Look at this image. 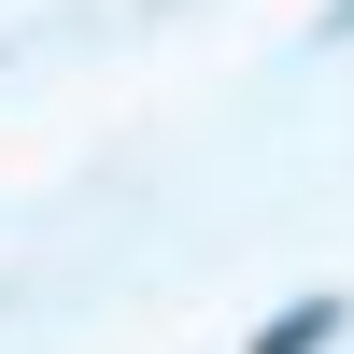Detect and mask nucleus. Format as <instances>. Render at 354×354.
Wrapping results in <instances>:
<instances>
[{
    "instance_id": "f257e3e1",
    "label": "nucleus",
    "mask_w": 354,
    "mask_h": 354,
    "mask_svg": "<svg viewBox=\"0 0 354 354\" xmlns=\"http://www.w3.org/2000/svg\"><path fill=\"white\" fill-rule=\"evenodd\" d=\"M326 326H340V298H298V312H283V326L255 340V354H312V340H326Z\"/></svg>"
}]
</instances>
